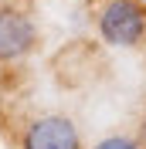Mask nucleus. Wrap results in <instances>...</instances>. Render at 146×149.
I'll return each mask as SVG.
<instances>
[{
  "mask_svg": "<svg viewBox=\"0 0 146 149\" xmlns=\"http://www.w3.org/2000/svg\"><path fill=\"white\" fill-rule=\"evenodd\" d=\"M95 31L109 47H139L146 41V3L143 0H99Z\"/></svg>",
  "mask_w": 146,
  "mask_h": 149,
  "instance_id": "obj_1",
  "label": "nucleus"
},
{
  "mask_svg": "<svg viewBox=\"0 0 146 149\" xmlns=\"http://www.w3.org/2000/svg\"><path fill=\"white\" fill-rule=\"evenodd\" d=\"M37 47V24L27 10L4 3L0 7V65L24 61Z\"/></svg>",
  "mask_w": 146,
  "mask_h": 149,
  "instance_id": "obj_2",
  "label": "nucleus"
},
{
  "mask_svg": "<svg viewBox=\"0 0 146 149\" xmlns=\"http://www.w3.org/2000/svg\"><path fill=\"white\" fill-rule=\"evenodd\" d=\"M20 149H82V132L68 115H37L20 129Z\"/></svg>",
  "mask_w": 146,
  "mask_h": 149,
  "instance_id": "obj_3",
  "label": "nucleus"
},
{
  "mask_svg": "<svg viewBox=\"0 0 146 149\" xmlns=\"http://www.w3.org/2000/svg\"><path fill=\"white\" fill-rule=\"evenodd\" d=\"M92 149H143V146L133 136H105V139H99Z\"/></svg>",
  "mask_w": 146,
  "mask_h": 149,
  "instance_id": "obj_4",
  "label": "nucleus"
},
{
  "mask_svg": "<svg viewBox=\"0 0 146 149\" xmlns=\"http://www.w3.org/2000/svg\"><path fill=\"white\" fill-rule=\"evenodd\" d=\"M143 3H146V0H143Z\"/></svg>",
  "mask_w": 146,
  "mask_h": 149,
  "instance_id": "obj_5",
  "label": "nucleus"
}]
</instances>
